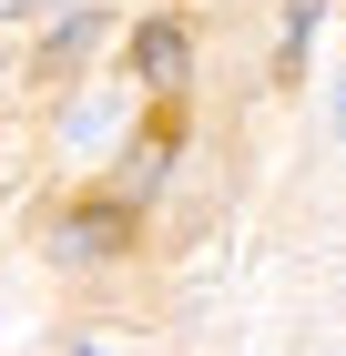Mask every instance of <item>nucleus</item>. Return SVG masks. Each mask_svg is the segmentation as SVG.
Wrapping results in <instances>:
<instances>
[{"instance_id": "2", "label": "nucleus", "mask_w": 346, "mask_h": 356, "mask_svg": "<svg viewBox=\"0 0 346 356\" xmlns=\"http://www.w3.org/2000/svg\"><path fill=\"white\" fill-rule=\"evenodd\" d=\"M123 234H133V214H123V204H81V214L61 224V254H81V265H92V254H112Z\"/></svg>"}, {"instance_id": "5", "label": "nucleus", "mask_w": 346, "mask_h": 356, "mask_svg": "<svg viewBox=\"0 0 346 356\" xmlns=\"http://www.w3.org/2000/svg\"><path fill=\"white\" fill-rule=\"evenodd\" d=\"M336 122H346V92H336Z\"/></svg>"}, {"instance_id": "3", "label": "nucleus", "mask_w": 346, "mask_h": 356, "mask_svg": "<svg viewBox=\"0 0 346 356\" xmlns=\"http://www.w3.org/2000/svg\"><path fill=\"white\" fill-rule=\"evenodd\" d=\"M92 41H102V21H92V10H72V21L52 31V51H41V72H72V61L92 51Z\"/></svg>"}, {"instance_id": "1", "label": "nucleus", "mask_w": 346, "mask_h": 356, "mask_svg": "<svg viewBox=\"0 0 346 356\" xmlns=\"http://www.w3.org/2000/svg\"><path fill=\"white\" fill-rule=\"evenodd\" d=\"M184 61H194V41H184L173 21H143V31H133V72H143L153 92H173V82H184Z\"/></svg>"}, {"instance_id": "4", "label": "nucleus", "mask_w": 346, "mask_h": 356, "mask_svg": "<svg viewBox=\"0 0 346 356\" xmlns=\"http://www.w3.org/2000/svg\"><path fill=\"white\" fill-rule=\"evenodd\" d=\"M0 10H41V0H0Z\"/></svg>"}]
</instances>
